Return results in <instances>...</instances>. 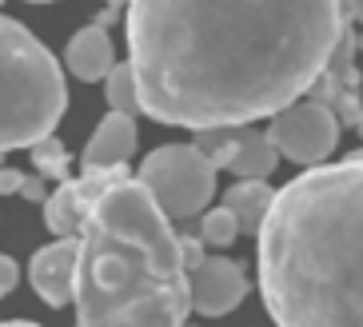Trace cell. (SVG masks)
I'll use <instances>...</instances> for the list:
<instances>
[{
    "mask_svg": "<svg viewBox=\"0 0 363 327\" xmlns=\"http://www.w3.org/2000/svg\"><path fill=\"white\" fill-rule=\"evenodd\" d=\"M284 152L276 148L272 132H256V128H244V140H240V152L232 160V176L235 179H267L276 172V160Z\"/></svg>",
    "mask_w": 363,
    "mask_h": 327,
    "instance_id": "obj_13",
    "label": "cell"
},
{
    "mask_svg": "<svg viewBox=\"0 0 363 327\" xmlns=\"http://www.w3.org/2000/svg\"><path fill=\"white\" fill-rule=\"evenodd\" d=\"M244 296H247V275L228 255H212V260H203L192 272L196 316H228L232 307L244 304Z\"/></svg>",
    "mask_w": 363,
    "mask_h": 327,
    "instance_id": "obj_8",
    "label": "cell"
},
{
    "mask_svg": "<svg viewBox=\"0 0 363 327\" xmlns=\"http://www.w3.org/2000/svg\"><path fill=\"white\" fill-rule=\"evenodd\" d=\"M132 152H136V116H124V112L108 108V116L96 124L80 160H84V172H108L128 164Z\"/></svg>",
    "mask_w": 363,
    "mask_h": 327,
    "instance_id": "obj_9",
    "label": "cell"
},
{
    "mask_svg": "<svg viewBox=\"0 0 363 327\" xmlns=\"http://www.w3.org/2000/svg\"><path fill=\"white\" fill-rule=\"evenodd\" d=\"M28 4H48V0H28Z\"/></svg>",
    "mask_w": 363,
    "mask_h": 327,
    "instance_id": "obj_26",
    "label": "cell"
},
{
    "mask_svg": "<svg viewBox=\"0 0 363 327\" xmlns=\"http://www.w3.org/2000/svg\"><path fill=\"white\" fill-rule=\"evenodd\" d=\"M68 108L65 72L56 56L21 21H0V144L33 148L52 136Z\"/></svg>",
    "mask_w": 363,
    "mask_h": 327,
    "instance_id": "obj_4",
    "label": "cell"
},
{
    "mask_svg": "<svg viewBox=\"0 0 363 327\" xmlns=\"http://www.w3.org/2000/svg\"><path fill=\"white\" fill-rule=\"evenodd\" d=\"M216 172L220 168L196 144H164L148 152L140 164V179L152 188L160 208L180 223L208 211L216 192Z\"/></svg>",
    "mask_w": 363,
    "mask_h": 327,
    "instance_id": "obj_5",
    "label": "cell"
},
{
    "mask_svg": "<svg viewBox=\"0 0 363 327\" xmlns=\"http://www.w3.org/2000/svg\"><path fill=\"white\" fill-rule=\"evenodd\" d=\"M203 235H184V264H188V272H196V267L203 264V260H208V255H203Z\"/></svg>",
    "mask_w": 363,
    "mask_h": 327,
    "instance_id": "obj_18",
    "label": "cell"
},
{
    "mask_svg": "<svg viewBox=\"0 0 363 327\" xmlns=\"http://www.w3.org/2000/svg\"><path fill=\"white\" fill-rule=\"evenodd\" d=\"M340 124L343 120L335 108L308 96V100H296L284 112H276L272 124H267V132H272L276 148L288 160L311 168V164H323L335 152V144H340Z\"/></svg>",
    "mask_w": 363,
    "mask_h": 327,
    "instance_id": "obj_6",
    "label": "cell"
},
{
    "mask_svg": "<svg viewBox=\"0 0 363 327\" xmlns=\"http://www.w3.org/2000/svg\"><path fill=\"white\" fill-rule=\"evenodd\" d=\"M184 235L144 179H116L80 228V327H184L192 316Z\"/></svg>",
    "mask_w": 363,
    "mask_h": 327,
    "instance_id": "obj_3",
    "label": "cell"
},
{
    "mask_svg": "<svg viewBox=\"0 0 363 327\" xmlns=\"http://www.w3.org/2000/svg\"><path fill=\"white\" fill-rule=\"evenodd\" d=\"M240 232H244V228H240V220H235V211L228 208V204L200 216V235L212 243V248H232Z\"/></svg>",
    "mask_w": 363,
    "mask_h": 327,
    "instance_id": "obj_16",
    "label": "cell"
},
{
    "mask_svg": "<svg viewBox=\"0 0 363 327\" xmlns=\"http://www.w3.org/2000/svg\"><path fill=\"white\" fill-rule=\"evenodd\" d=\"M76 327H80V323H76Z\"/></svg>",
    "mask_w": 363,
    "mask_h": 327,
    "instance_id": "obj_28",
    "label": "cell"
},
{
    "mask_svg": "<svg viewBox=\"0 0 363 327\" xmlns=\"http://www.w3.org/2000/svg\"><path fill=\"white\" fill-rule=\"evenodd\" d=\"M4 327H40V323H28V319H9Z\"/></svg>",
    "mask_w": 363,
    "mask_h": 327,
    "instance_id": "obj_23",
    "label": "cell"
},
{
    "mask_svg": "<svg viewBox=\"0 0 363 327\" xmlns=\"http://www.w3.org/2000/svg\"><path fill=\"white\" fill-rule=\"evenodd\" d=\"M0 179H4V188H0V192H21L24 188V176L16 168H4V176H0Z\"/></svg>",
    "mask_w": 363,
    "mask_h": 327,
    "instance_id": "obj_21",
    "label": "cell"
},
{
    "mask_svg": "<svg viewBox=\"0 0 363 327\" xmlns=\"http://www.w3.org/2000/svg\"><path fill=\"white\" fill-rule=\"evenodd\" d=\"M256 240L276 327H363V152L276 188Z\"/></svg>",
    "mask_w": 363,
    "mask_h": 327,
    "instance_id": "obj_2",
    "label": "cell"
},
{
    "mask_svg": "<svg viewBox=\"0 0 363 327\" xmlns=\"http://www.w3.org/2000/svg\"><path fill=\"white\" fill-rule=\"evenodd\" d=\"M192 144L212 160L216 168H232L235 152H240V140H244V128H203V132H192Z\"/></svg>",
    "mask_w": 363,
    "mask_h": 327,
    "instance_id": "obj_15",
    "label": "cell"
},
{
    "mask_svg": "<svg viewBox=\"0 0 363 327\" xmlns=\"http://www.w3.org/2000/svg\"><path fill=\"white\" fill-rule=\"evenodd\" d=\"M355 132H359V136H363V116H359V124H355Z\"/></svg>",
    "mask_w": 363,
    "mask_h": 327,
    "instance_id": "obj_25",
    "label": "cell"
},
{
    "mask_svg": "<svg viewBox=\"0 0 363 327\" xmlns=\"http://www.w3.org/2000/svg\"><path fill=\"white\" fill-rule=\"evenodd\" d=\"M76 272H80V235H60L33 255L28 284L48 307H68L76 304Z\"/></svg>",
    "mask_w": 363,
    "mask_h": 327,
    "instance_id": "obj_7",
    "label": "cell"
},
{
    "mask_svg": "<svg viewBox=\"0 0 363 327\" xmlns=\"http://www.w3.org/2000/svg\"><path fill=\"white\" fill-rule=\"evenodd\" d=\"M347 0H128L144 116L168 128L272 120L328 72Z\"/></svg>",
    "mask_w": 363,
    "mask_h": 327,
    "instance_id": "obj_1",
    "label": "cell"
},
{
    "mask_svg": "<svg viewBox=\"0 0 363 327\" xmlns=\"http://www.w3.org/2000/svg\"><path fill=\"white\" fill-rule=\"evenodd\" d=\"M347 16L363 24V0H347Z\"/></svg>",
    "mask_w": 363,
    "mask_h": 327,
    "instance_id": "obj_22",
    "label": "cell"
},
{
    "mask_svg": "<svg viewBox=\"0 0 363 327\" xmlns=\"http://www.w3.org/2000/svg\"><path fill=\"white\" fill-rule=\"evenodd\" d=\"M224 204L235 211L244 235H259L267 211L276 204V188H267V179H235L232 188L224 192Z\"/></svg>",
    "mask_w": 363,
    "mask_h": 327,
    "instance_id": "obj_12",
    "label": "cell"
},
{
    "mask_svg": "<svg viewBox=\"0 0 363 327\" xmlns=\"http://www.w3.org/2000/svg\"><path fill=\"white\" fill-rule=\"evenodd\" d=\"M104 4H112V9H120V4H124V0H104Z\"/></svg>",
    "mask_w": 363,
    "mask_h": 327,
    "instance_id": "obj_24",
    "label": "cell"
},
{
    "mask_svg": "<svg viewBox=\"0 0 363 327\" xmlns=\"http://www.w3.org/2000/svg\"><path fill=\"white\" fill-rule=\"evenodd\" d=\"M33 164H36V172H40L44 179H65L68 176V152H65V144H60L56 136L33 144Z\"/></svg>",
    "mask_w": 363,
    "mask_h": 327,
    "instance_id": "obj_17",
    "label": "cell"
},
{
    "mask_svg": "<svg viewBox=\"0 0 363 327\" xmlns=\"http://www.w3.org/2000/svg\"><path fill=\"white\" fill-rule=\"evenodd\" d=\"M184 327H196V323H184Z\"/></svg>",
    "mask_w": 363,
    "mask_h": 327,
    "instance_id": "obj_27",
    "label": "cell"
},
{
    "mask_svg": "<svg viewBox=\"0 0 363 327\" xmlns=\"http://www.w3.org/2000/svg\"><path fill=\"white\" fill-rule=\"evenodd\" d=\"M12 287H16V260H12V255H4V260H0V292L9 296Z\"/></svg>",
    "mask_w": 363,
    "mask_h": 327,
    "instance_id": "obj_20",
    "label": "cell"
},
{
    "mask_svg": "<svg viewBox=\"0 0 363 327\" xmlns=\"http://www.w3.org/2000/svg\"><path fill=\"white\" fill-rule=\"evenodd\" d=\"M21 196L24 200H33V204H44L52 192H44V176L36 172V176H24V188H21Z\"/></svg>",
    "mask_w": 363,
    "mask_h": 327,
    "instance_id": "obj_19",
    "label": "cell"
},
{
    "mask_svg": "<svg viewBox=\"0 0 363 327\" xmlns=\"http://www.w3.org/2000/svg\"><path fill=\"white\" fill-rule=\"evenodd\" d=\"M104 100L112 112H124V116H144V100H140V80L132 60L116 64L112 72L104 76Z\"/></svg>",
    "mask_w": 363,
    "mask_h": 327,
    "instance_id": "obj_14",
    "label": "cell"
},
{
    "mask_svg": "<svg viewBox=\"0 0 363 327\" xmlns=\"http://www.w3.org/2000/svg\"><path fill=\"white\" fill-rule=\"evenodd\" d=\"M65 64L80 80H104L116 68V60H112V40H108L104 24H88V28L76 32L65 48Z\"/></svg>",
    "mask_w": 363,
    "mask_h": 327,
    "instance_id": "obj_10",
    "label": "cell"
},
{
    "mask_svg": "<svg viewBox=\"0 0 363 327\" xmlns=\"http://www.w3.org/2000/svg\"><path fill=\"white\" fill-rule=\"evenodd\" d=\"M88 208L92 204L84 200V188H80V179H60V188H52V196L44 200V223H48V232L60 240V235H80L88 220Z\"/></svg>",
    "mask_w": 363,
    "mask_h": 327,
    "instance_id": "obj_11",
    "label": "cell"
}]
</instances>
